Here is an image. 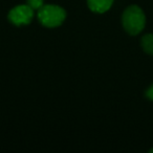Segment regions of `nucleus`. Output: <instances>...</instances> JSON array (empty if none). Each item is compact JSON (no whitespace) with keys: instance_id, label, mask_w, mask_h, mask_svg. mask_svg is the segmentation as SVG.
<instances>
[{"instance_id":"nucleus-7","label":"nucleus","mask_w":153,"mask_h":153,"mask_svg":"<svg viewBox=\"0 0 153 153\" xmlns=\"http://www.w3.org/2000/svg\"><path fill=\"white\" fill-rule=\"evenodd\" d=\"M145 94H146V97L149 99V100L153 101V84L148 88V89H147V91Z\"/></svg>"},{"instance_id":"nucleus-5","label":"nucleus","mask_w":153,"mask_h":153,"mask_svg":"<svg viewBox=\"0 0 153 153\" xmlns=\"http://www.w3.org/2000/svg\"><path fill=\"white\" fill-rule=\"evenodd\" d=\"M140 43L145 53L153 56V34H147L143 36Z\"/></svg>"},{"instance_id":"nucleus-2","label":"nucleus","mask_w":153,"mask_h":153,"mask_svg":"<svg viewBox=\"0 0 153 153\" xmlns=\"http://www.w3.org/2000/svg\"><path fill=\"white\" fill-rule=\"evenodd\" d=\"M66 19V12L59 5L46 4L38 10V20L45 27H58Z\"/></svg>"},{"instance_id":"nucleus-8","label":"nucleus","mask_w":153,"mask_h":153,"mask_svg":"<svg viewBox=\"0 0 153 153\" xmlns=\"http://www.w3.org/2000/svg\"><path fill=\"white\" fill-rule=\"evenodd\" d=\"M150 152H151V153H153V148H152V149H151V150H150Z\"/></svg>"},{"instance_id":"nucleus-4","label":"nucleus","mask_w":153,"mask_h":153,"mask_svg":"<svg viewBox=\"0 0 153 153\" xmlns=\"http://www.w3.org/2000/svg\"><path fill=\"white\" fill-rule=\"evenodd\" d=\"M113 0H87L88 7L94 13L103 14L112 7Z\"/></svg>"},{"instance_id":"nucleus-1","label":"nucleus","mask_w":153,"mask_h":153,"mask_svg":"<svg viewBox=\"0 0 153 153\" xmlns=\"http://www.w3.org/2000/svg\"><path fill=\"white\" fill-rule=\"evenodd\" d=\"M122 22L125 30L131 36L140 34L146 24V16L137 5H130L124 11Z\"/></svg>"},{"instance_id":"nucleus-6","label":"nucleus","mask_w":153,"mask_h":153,"mask_svg":"<svg viewBox=\"0 0 153 153\" xmlns=\"http://www.w3.org/2000/svg\"><path fill=\"white\" fill-rule=\"evenodd\" d=\"M27 4L32 7L33 10H40L43 7V0H27Z\"/></svg>"},{"instance_id":"nucleus-3","label":"nucleus","mask_w":153,"mask_h":153,"mask_svg":"<svg viewBox=\"0 0 153 153\" xmlns=\"http://www.w3.org/2000/svg\"><path fill=\"white\" fill-rule=\"evenodd\" d=\"M34 17V10L28 4L17 5L9 13V20L16 26L27 25Z\"/></svg>"}]
</instances>
